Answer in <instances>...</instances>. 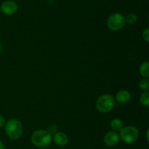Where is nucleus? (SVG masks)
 Wrapping results in <instances>:
<instances>
[{"label": "nucleus", "instance_id": "f3484780", "mask_svg": "<svg viewBox=\"0 0 149 149\" xmlns=\"http://www.w3.org/2000/svg\"><path fill=\"white\" fill-rule=\"evenodd\" d=\"M0 149H5V146H4V143H2L1 140H0Z\"/></svg>", "mask_w": 149, "mask_h": 149}, {"label": "nucleus", "instance_id": "7ed1b4c3", "mask_svg": "<svg viewBox=\"0 0 149 149\" xmlns=\"http://www.w3.org/2000/svg\"><path fill=\"white\" fill-rule=\"evenodd\" d=\"M115 106V100L111 94H103L98 97L96 101V108L97 110L103 113L110 112Z\"/></svg>", "mask_w": 149, "mask_h": 149}, {"label": "nucleus", "instance_id": "9b49d317", "mask_svg": "<svg viewBox=\"0 0 149 149\" xmlns=\"http://www.w3.org/2000/svg\"><path fill=\"white\" fill-rule=\"evenodd\" d=\"M140 72L141 75L148 78L149 77V64L148 61H144L140 66Z\"/></svg>", "mask_w": 149, "mask_h": 149}, {"label": "nucleus", "instance_id": "f8f14e48", "mask_svg": "<svg viewBox=\"0 0 149 149\" xmlns=\"http://www.w3.org/2000/svg\"><path fill=\"white\" fill-rule=\"evenodd\" d=\"M140 102L146 107L149 106V92L145 91L140 96Z\"/></svg>", "mask_w": 149, "mask_h": 149}, {"label": "nucleus", "instance_id": "20e7f679", "mask_svg": "<svg viewBox=\"0 0 149 149\" xmlns=\"http://www.w3.org/2000/svg\"><path fill=\"white\" fill-rule=\"evenodd\" d=\"M139 137V131L132 126L123 127L120 131V138L126 143H132L136 141Z\"/></svg>", "mask_w": 149, "mask_h": 149}, {"label": "nucleus", "instance_id": "1a4fd4ad", "mask_svg": "<svg viewBox=\"0 0 149 149\" xmlns=\"http://www.w3.org/2000/svg\"><path fill=\"white\" fill-rule=\"evenodd\" d=\"M131 99V95L130 92L127 90H121L117 92L116 95V99L119 103L126 104L129 102Z\"/></svg>", "mask_w": 149, "mask_h": 149}, {"label": "nucleus", "instance_id": "2eb2a0df", "mask_svg": "<svg viewBox=\"0 0 149 149\" xmlns=\"http://www.w3.org/2000/svg\"><path fill=\"white\" fill-rule=\"evenodd\" d=\"M143 37L145 39L146 42H148L149 41V29L148 28H146L145 30L143 32Z\"/></svg>", "mask_w": 149, "mask_h": 149}, {"label": "nucleus", "instance_id": "0eeeda50", "mask_svg": "<svg viewBox=\"0 0 149 149\" xmlns=\"http://www.w3.org/2000/svg\"><path fill=\"white\" fill-rule=\"evenodd\" d=\"M104 143L109 147H113L119 141V135L116 131H110L106 134L103 139Z\"/></svg>", "mask_w": 149, "mask_h": 149}, {"label": "nucleus", "instance_id": "423d86ee", "mask_svg": "<svg viewBox=\"0 0 149 149\" xmlns=\"http://www.w3.org/2000/svg\"><path fill=\"white\" fill-rule=\"evenodd\" d=\"M17 4L12 0H7L1 5V10L7 15H12L17 11Z\"/></svg>", "mask_w": 149, "mask_h": 149}, {"label": "nucleus", "instance_id": "a211bd4d", "mask_svg": "<svg viewBox=\"0 0 149 149\" xmlns=\"http://www.w3.org/2000/svg\"><path fill=\"white\" fill-rule=\"evenodd\" d=\"M146 137H147V140L148 141V130L147 131V132H146Z\"/></svg>", "mask_w": 149, "mask_h": 149}, {"label": "nucleus", "instance_id": "39448f33", "mask_svg": "<svg viewBox=\"0 0 149 149\" xmlns=\"http://www.w3.org/2000/svg\"><path fill=\"white\" fill-rule=\"evenodd\" d=\"M125 18L121 13H115L109 16L107 20V26L112 31L122 29L125 25Z\"/></svg>", "mask_w": 149, "mask_h": 149}, {"label": "nucleus", "instance_id": "f03ea898", "mask_svg": "<svg viewBox=\"0 0 149 149\" xmlns=\"http://www.w3.org/2000/svg\"><path fill=\"white\" fill-rule=\"evenodd\" d=\"M7 137L12 140H17L23 134V126L17 119H10L5 124Z\"/></svg>", "mask_w": 149, "mask_h": 149}, {"label": "nucleus", "instance_id": "ddd939ff", "mask_svg": "<svg viewBox=\"0 0 149 149\" xmlns=\"http://www.w3.org/2000/svg\"><path fill=\"white\" fill-rule=\"evenodd\" d=\"M137 20H138V17L134 13H130L127 15L126 18H125V22L130 25L135 24V23H136Z\"/></svg>", "mask_w": 149, "mask_h": 149}, {"label": "nucleus", "instance_id": "9d476101", "mask_svg": "<svg viewBox=\"0 0 149 149\" xmlns=\"http://www.w3.org/2000/svg\"><path fill=\"white\" fill-rule=\"evenodd\" d=\"M111 129L114 131H121V129L124 127L123 122H122V121L121 119L114 118L111 122Z\"/></svg>", "mask_w": 149, "mask_h": 149}, {"label": "nucleus", "instance_id": "6e6552de", "mask_svg": "<svg viewBox=\"0 0 149 149\" xmlns=\"http://www.w3.org/2000/svg\"><path fill=\"white\" fill-rule=\"evenodd\" d=\"M53 141L57 145L65 146L68 143V137L63 132H57L54 134Z\"/></svg>", "mask_w": 149, "mask_h": 149}, {"label": "nucleus", "instance_id": "f257e3e1", "mask_svg": "<svg viewBox=\"0 0 149 149\" xmlns=\"http://www.w3.org/2000/svg\"><path fill=\"white\" fill-rule=\"evenodd\" d=\"M31 140L34 145L39 148L47 147L52 141V135L49 131L45 130H36L31 137Z\"/></svg>", "mask_w": 149, "mask_h": 149}, {"label": "nucleus", "instance_id": "6ab92c4d", "mask_svg": "<svg viewBox=\"0 0 149 149\" xmlns=\"http://www.w3.org/2000/svg\"><path fill=\"white\" fill-rule=\"evenodd\" d=\"M1 44L0 42V53H1Z\"/></svg>", "mask_w": 149, "mask_h": 149}, {"label": "nucleus", "instance_id": "4468645a", "mask_svg": "<svg viewBox=\"0 0 149 149\" xmlns=\"http://www.w3.org/2000/svg\"><path fill=\"white\" fill-rule=\"evenodd\" d=\"M139 88L143 91H148L149 89V80L148 78H143L139 83Z\"/></svg>", "mask_w": 149, "mask_h": 149}, {"label": "nucleus", "instance_id": "dca6fc26", "mask_svg": "<svg viewBox=\"0 0 149 149\" xmlns=\"http://www.w3.org/2000/svg\"><path fill=\"white\" fill-rule=\"evenodd\" d=\"M5 118H4L2 115H0V128L2 127L4 125H5Z\"/></svg>", "mask_w": 149, "mask_h": 149}]
</instances>
